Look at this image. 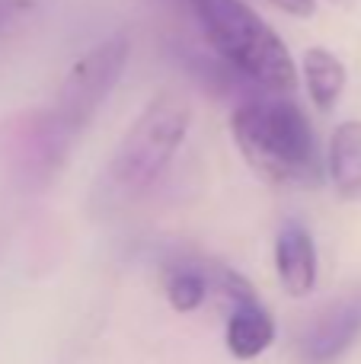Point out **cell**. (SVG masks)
<instances>
[{"instance_id": "obj_1", "label": "cell", "mask_w": 361, "mask_h": 364, "mask_svg": "<svg viewBox=\"0 0 361 364\" xmlns=\"http://www.w3.org/2000/svg\"><path fill=\"white\" fill-rule=\"evenodd\" d=\"M230 132L259 176L279 186H317L323 176V160L313 128L294 100L281 93L253 90L234 106Z\"/></svg>"}, {"instance_id": "obj_2", "label": "cell", "mask_w": 361, "mask_h": 364, "mask_svg": "<svg viewBox=\"0 0 361 364\" xmlns=\"http://www.w3.org/2000/svg\"><path fill=\"white\" fill-rule=\"evenodd\" d=\"M202 29V38L221 61L269 93H291L298 68L272 26L243 0H176Z\"/></svg>"}, {"instance_id": "obj_3", "label": "cell", "mask_w": 361, "mask_h": 364, "mask_svg": "<svg viewBox=\"0 0 361 364\" xmlns=\"http://www.w3.org/2000/svg\"><path fill=\"white\" fill-rule=\"evenodd\" d=\"M192 109L179 93H160L144 106V112L122 134L109 166L102 170L96 198L99 205H128L151 192V186L166 173L176 151L189 134Z\"/></svg>"}, {"instance_id": "obj_4", "label": "cell", "mask_w": 361, "mask_h": 364, "mask_svg": "<svg viewBox=\"0 0 361 364\" xmlns=\"http://www.w3.org/2000/svg\"><path fill=\"white\" fill-rule=\"evenodd\" d=\"M74 138L48 109H23L0 122V182L13 192H42L61 173Z\"/></svg>"}, {"instance_id": "obj_5", "label": "cell", "mask_w": 361, "mask_h": 364, "mask_svg": "<svg viewBox=\"0 0 361 364\" xmlns=\"http://www.w3.org/2000/svg\"><path fill=\"white\" fill-rule=\"evenodd\" d=\"M131 45L128 36H109L99 45L87 51L80 61H74V68L68 70L61 90L55 96V106H48L51 119L70 134L80 138L83 128L96 119L99 106L109 100V93L115 90V83L122 80V70L128 64Z\"/></svg>"}, {"instance_id": "obj_6", "label": "cell", "mask_w": 361, "mask_h": 364, "mask_svg": "<svg viewBox=\"0 0 361 364\" xmlns=\"http://www.w3.org/2000/svg\"><path fill=\"white\" fill-rule=\"evenodd\" d=\"M361 336V284L345 294L333 297L330 304L313 314L307 329L301 333L298 352L304 364H333L339 361Z\"/></svg>"}, {"instance_id": "obj_7", "label": "cell", "mask_w": 361, "mask_h": 364, "mask_svg": "<svg viewBox=\"0 0 361 364\" xmlns=\"http://www.w3.org/2000/svg\"><path fill=\"white\" fill-rule=\"evenodd\" d=\"M275 269L281 288L291 297H304L317 284V243L301 220H285L275 237Z\"/></svg>"}, {"instance_id": "obj_8", "label": "cell", "mask_w": 361, "mask_h": 364, "mask_svg": "<svg viewBox=\"0 0 361 364\" xmlns=\"http://www.w3.org/2000/svg\"><path fill=\"white\" fill-rule=\"evenodd\" d=\"M275 342V320L269 316V310L256 301L237 304L227 314V348L234 358L249 361L256 355H262Z\"/></svg>"}, {"instance_id": "obj_9", "label": "cell", "mask_w": 361, "mask_h": 364, "mask_svg": "<svg viewBox=\"0 0 361 364\" xmlns=\"http://www.w3.org/2000/svg\"><path fill=\"white\" fill-rule=\"evenodd\" d=\"M330 179L349 201H361V122H343L330 138Z\"/></svg>"}, {"instance_id": "obj_10", "label": "cell", "mask_w": 361, "mask_h": 364, "mask_svg": "<svg viewBox=\"0 0 361 364\" xmlns=\"http://www.w3.org/2000/svg\"><path fill=\"white\" fill-rule=\"evenodd\" d=\"M163 288H166V301H170L173 310H179V314L198 310L211 294L208 259H195V256L173 259L163 272Z\"/></svg>"}, {"instance_id": "obj_11", "label": "cell", "mask_w": 361, "mask_h": 364, "mask_svg": "<svg viewBox=\"0 0 361 364\" xmlns=\"http://www.w3.org/2000/svg\"><path fill=\"white\" fill-rule=\"evenodd\" d=\"M301 70H304V83H307V93H311L313 106H317L320 112H330L345 90L343 61L326 48H307L304 61H301Z\"/></svg>"}, {"instance_id": "obj_12", "label": "cell", "mask_w": 361, "mask_h": 364, "mask_svg": "<svg viewBox=\"0 0 361 364\" xmlns=\"http://www.w3.org/2000/svg\"><path fill=\"white\" fill-rule=\"evenodd\" d=\"M29 6H32V0H0V32H4L16 16H23Z\"/></svg>"}, {"instance_id": "obj_13", "label": "cell", "mask_w": 361, "mask_h": 364, "mask_svg": "<svg viewBox=\"0 0 361 364\" xmlns=\"http://www.w3.org/2000/svg\"><path fill=\"white\" fill-rule=\"evenodd\" d=\"M269 4L291 13V16H313V10H317V0H269Z\"/></svg>"}, {"instance_id": "obj_14", "label": "cell", "mask_w": 361, "mask_h": 364, "mask_svg": "<svg viewBox=\"0 0 361 364\" xmlns=\"http://www.w3.org/2000/svg\"><path fill=\"white\" fill-rule=\"evenodd\" d=\"M339 4H343V0H339Z\"/></svg>"}]
</instances>
